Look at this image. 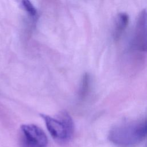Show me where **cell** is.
<instances>
[{
    "mask_svg": "<svg viewBox=\"0 0 147 147\" xmlns=\"http://www.w3.org/2000/svg\"><path fill=\"white\" fill-rule=\"evenodd\" d=\"M110 136L114 142H122L123 145H130L138 142L147 136V119L141 122L116 127Z\"/></svg>",
    "mask_w": 147,
    "mask_h": 147,
    "instance_id": "obj_1",
    "label": "cell"
},
{
    "mask_svg": "<svg viewBox=\"0 0 147 147\" xmlns=\"http://www.w3.org/2000/svg\"><path fill=\"white\" fill-rule=\"evenodd\" d=\"M24 135V143L26 147H47L48 138L45 132L34 124H25L21 126Z\"/></svg>",
    "mask_w": 147,
    "mask_h": 147,
    "instance_id": "obj_2",
    "label": "cell"
},
{
    "mask_svg": "<svg viewBox=\"0 0 147 147\" xmlns=\"http://www.w3.org/2000/svg\"><path fill=\"white\" fill-rule=\"evenodd\" d=\"M40 115L44 119L48 130L54 139L61 142H66L71 138L67 128L60 119H57L43 114Z\"/></svg>",
    "mask_w": 147,
    "mask_h": 147,
    "instance_id": "obj_3",
    "label": "cell"
},
{
    "mask_svg": "<svg viewBox=\"0 0 147 147\" xmlns=\"http://www.w3.org/2000/svg\"><path fill=\"white\" fill-rule=\"evenodd\" d=\"M129 22V17L125 13H119L115 20L113 37L115 40H118L123 32L126 29Z\"/></svg>",
    "mask_w": 147,
    "mask_h": 147,
    "instance_id": "obj_4",
    "label": "cell"
},
{
    "mask_svg": "<svg viewBox=\"0 0 147 147\" xmlns=\"http://www.w3.org/2000/svg\"><path fill=\"white\" fill-rule=\"evenodd\" d=\"M22 5L24 9L32 16H35L37 13L36 9L33 6V5L28 0H24L22 1Z\"/></svg>",
    "mask_w": 147,
    "mask_h": 147,
    "instance_id": "obj_5",
    "label": "cell"
},
{
    "mask_svg": "<svg viewBox=\"0 0 147 147\" xmlns=\"http://www.w3.org/2000/svg\"><path fill=\"white\" fill-rule=\"evenodd\" d=\"M140 49L142 51H147V32H146V34L145 35V37L144 38V40L143 41V42L142 44Z\"/></svg>",
    "mask_w": 147,
    "mask_h": 147,
    "instance_id": "obj_6",
    "label": "cell"
}]
</instances>
